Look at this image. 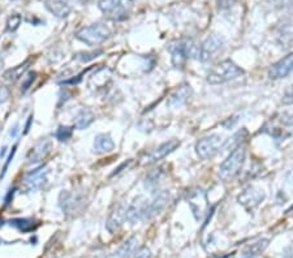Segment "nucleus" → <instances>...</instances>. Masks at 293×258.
Segmentation results:
<instances>
[{"label":"nucleus","mask_w":293,"mask_h":258,"mask_svg":"<svg viewBox=\"0 0 293 258\" xmlns=\"http://www.w3.org/2000/svg\"><path fill=\"white\" fill-rule=\"evenodd\" d=\"M224 144L226 141L221 136H219V134H210V136H206L197 141L195 151H197V155L202 160H209L215 157L216 154L224 148Z\"/></svg>","instance_id":"obj_6"},{"label":"nucleus","mask_w":293,"mask_h":258,"mask_svg":"<svg viewBox=\"0 0 293 258\" xmlns=\"http://www.w3.org/2000/svg\"><path fill=\"white\" fill-rule=\"evenodd\" d=\"M16 149H17V145H15V146H13V148H12V151H11V153H9L8 158H7V162H6V165H4L3 170H2V174H0V179H3V177L6 176L7 171H8V167H9V165H11V162H12V160H13V157H15V154H16Z\"/></svg>","instance_id":"obj_31"},{"label":"nucleus","mask_w":293,"mask_h":258,"mask_svg":"<svg viewBox=\"0 0 293 258\" xmlns=\"http://www.w3.org/2000/svg\"><path fill=\"white\" fill-rule=\"evenodd\" d=\"M129 163H132V160H128V162H125V163H123V165L120 166V167H119V169H116L115 170V172H114L112 175H111V176H115V175H118V174H120L121 171H123L124 169H127L128 167V165H129Z\"/></svg>","instance_id":"obj_35"},{"label":"nucleus","mask_w":293,"mask_h":258,"mask_svg":"<svg viewBox=\"0 0 293 258\" xmlns=\"http://www.w3.org/2000/svg\"><path fill=\"white\" fill-rule=\"evenodd\" d=\"M102 50H95V51H92V53H78L76 55V59L81 63H87V61L94 60L95 58H98L99 55H102Z\"/></svg>","instance_id":"obj_27"},{"label":"nucleus","mask_w":293,"mask_h":258,"mask_svg":"<svg viewBox=\"0 0 293 258\" xmlns=\"http://www.w3.org/2000/svg\"><path fill=\"white\" fill-rule=\"evenodd\" d=\"M115 149V143H114L112 137L107 133L97 134L93 144V151L95 154H107Z\"/></svg>","instance_id":"obj_17"},{"label":"nucleus","mask_w":293,"mask_h":258,"mask_svg":"<svg viewBox=\"0 0 293 258\" xmlns=\"http://www.w3.org/2000/svg\"><path fill=\"white\" fill-rule=\"evenodd\" d=\"M192 87L190 85L188 84H183L177 87V89L173 91L172 94L170 96L168 101H167V105L170 106V107L176 108V107H181V106H184L189 98L192 97Z\"/></svg>","instance_id":"obj_14"},{"label":"nucleus","mask_w":293,"mask_h":258,"mask_svg":"<svg viewBox=\"0 0 293 258\" xmlns=\"http://www.w3.org/2000/svg\"><path fill=\"white\" fill-rule=\"evenodd\" d=\"M50 169L47 166H39L37 169L29 171L21 180V191L24 193H32L43 188L49 179Z\"/></svg>","instance_id":"obj_7"},{"label":"nucleus","mask_w":293,"mask_h":258,"mask_svg":"<svg viewBox=\"0 0 293 258\" xmlns=\"http://www.w3.org/2000/svg\"><path fill=\"white\" fill-rule=\"evenodd\" d=\"M95 122V115L87 108H81L75 118V127L80 131L89 128Z\"/></svg>","instance_id":"obj_21"},{"label":"nucleus","mask_w":293,"mask_h":258,"mask_svg":"<svg viewBox=\"0 0 293 258\" xmlns=\"http://www.w3.org/2000/svg\"><path fill=\"white\" fill-rule=\"evenodd\" d=\"M282 103L284 106L293 105V84L289 85V86H288L287 89H285L284 93H283Z\"/></svg>","instance_id":"obj_30"},{"label":"nucleus","mask_w":293,"mask_h":258,"mask_svg":"<svg viewBox=\"0 0 293 258\" xmlns=\"http://www.w3.org/2000/svg\"><path fill=\"white\" fill-rule=\"evenodd\" d=\"M9 226L15 227L21 232H32L34 231L37 224L34 223L33 219H28V218H16L9 221Z\"/></svg>","instance_id":"obj_23"},{"label":"nucleus","mask_w":293,"mask_h":258,"mask_svg":"<svg viewBox=\"0 0 293 258\" xmlns=\"http://www.w3.org/2000/svg\"><path fill=\"white\" fill-rule=\"evenodd\" d=\"M32 122H33V115H30L29 119H28V123H26V125H25V132H24V133H28V132H29V128H30V124H32Z\"/></svg>","instance_id":"obj_37"},{"label":"nucleus","mask_w":293,"mask_h":258,"mask_svg":"<svg viewBox=\"0 0 293 258\" xmlns=\"http://www.w3.org/2000/svg\"><path fill=\"white\" fill-rule=\"evenodd\" d=\"M180 145L181 143L178 139H168V141L163 143L162 145H159L151 154H149V162H158V160L163 159L167 155H170L171 153H173Z\"/></svg>","instance_id":"obj_16"},{"label":"nucleus","mask_w":293,"mask_h":258,"mask_svg":"<svg viewBox=\"0 0 293 258\" xmlns=\"http://www.w3.org/2000/svg\"><path fill=\"white\" fill-rule=\"evenodd\" d=\"M171 54V61L176 69H183L189 58L198 59L199 46L193 43L189 39H180L175 41L168 46Z\"/></svg>","instance_id":"obj_3"},{"label":"nucleus","mask_w":293,"mask_h":258,"mask_svg":"<svg viewBox=\"0 0 293 258\" xmlns=\"http://www.w3.org/2000/svg\"><path fill=\"white\" fill-rule=\"evenodd\" d=\"M9 99V89L4 85H0V103H4Z\"/></svg>","instance_id":"obj_34"},{"label":"nucleus","mask_w":293,"mask_h":258,"mask_svg":"<svg viewBox=\"0 0 293 258\" xmlns=\"http://www.w3.org/2000/svg\"><path fill=\"white\" fill-rule=\"evenodd\" d=\"M125 221H127V207L120 205L109 214L108 219H107L106 228L111 233H115V232H118L121 228V226L125 223Z\"/></svg>","instance_id":"obj_15"},{"label":"nucleus","mask_w":293,"mask_h":258,"mask_svg":"<svg viewBox=\"0 0 293 258\" xmlns=\"http://www.w3.org/2000/svg\"><path fill=\"white\" fill-rule=\"evenodd\" d=\"M46 8L51 12L52 15H55L59 18H65L68 17L72 8L65 0H46L44 2Z\"/></svg>","instance_id":"obj_18"},{"label":"nucleus","mask_w":293,"mask_h":258,"mask_svg":"<svg viewBox=\"0 0 293 258\" xmlns=\"http://www.w3.org/2000/svg\"><path fill=\"white\" fill-rule=\"evenodd\" d=\"M99 9L107 18L112 21H124L129 17L134 0H101Z\"/></svg>","instance_id":"obj_5"},{"label":"nucleus","mask_w":293,"mask_h":258,"mask_svg":"<svg viewBox=\"0 0 293 258\" xmlns=\"http://www.w3.org/2000/svg\"><path fill=\"white\" fill-rule=\"evenodd\" d=\"M244 75V69L237 65L235 61H232L231 59H226V60L219 61L218 64H215L209 73H207V82L211 85H220L224 84V82L231 81V80H235L240 76Z\"/></svg>","instance_id":"obj_2"},{"label":"nucleus","mask_w":293,"mask_h":258,"mask_svg":"<svg viewBox=\"0 0 293 258\" xmlns=\"http://www.w3.org/2000/svg\"><path fill=\"white\" fill-rule=\"evenodd\" d=\"M21 21H22V17L17 13L9 16L8 20H7V30L8 32H16L21 25Z\"/></svg>","instance_id":"obj_29"},{"label":"nucleus","mask_w":293,"mask_h":258,"mask_svg":"<svg viewBox=\"0 0 293 258\" xmlns=\"http://www.w3.org/2000/svg\"><path fill=\"white\" fill-rule=\"evenodd\" d=\"M6 153H7V148L2 149V151H0V158H4V155H6Z\"/></svg>","instance_id":"obj_39"},{"label":"nucleus","mask_w":293,"mask_h":258,"mask_svg":"<svg viewBox=\"0 0 293 258\" xmlns=\"http://www.w3.org/2000/svg\"><path fill=\"white\" fill-rule=\"evenodd\" d=\"M29 64L30 60H26L25 63L20 64L17 67H13L11 68V69H8L4 73V80H7V81L9 82H16L18 79L25 76V72L28 71V68H29Z\"/></svg>","instance_id":"obj_22"},{"label":"nucleus","mask_w":293,"mask_h":258,"mask_svg":"<svg viewBox=\"0 0 293 258\" xmlns=\"http://www.w3.org/2000/svg\"><path fill=\"white\" fill-rule=\"evenodd\" d=\"M151 257V250L147 247H141L138 250H136L132 258H150Z\"/></svg>","instance_id":"obj_33"},{"label":"nucleus","mask_w":293,"mask_h":258,"mask_svg":"<svg viewBox=\"0 0 293 258\" xmlns=\"http://www.w3.org/2000/svg\"><path fill=\"white\" fill-rule=\"evenodd\" d=\"M188 203L194 214L195 219H202L206 215L207 209H209V201H207L206 192L202 189H195V191L190 192L189 197H188Z\"/></svg>","instance_id":"obj_10"},{"label":"nucleus","mask_w":293,"mask_h":258,"mask_svg":"<svg viewBox=\"0 0 293 258\" xmlns=\"http://www.w3.org/2000/svg\"><path fill=\"white\" fill-rule=\"evenodd\" d=\"M59 205L64 213L69 214V213L77 212L78 206H80V200H78L77 196H75L71 192L63 191L59 195Z\"/></svg>","instance_id":"obj_19"},{"label":"nucleus","mask_w":293,"mask_h":258,"mask_svg":"<svg viewBox=\"0 0 293 258\" xmlns=\"http://www.w3.org/2000/svg\"><path fill=\"white\" fill-rule=\"evenodd\" d=\"M162 177V172L161 170H154L152 172H150L146 176V180H145V185L149 189H155L159 184V180Z\"/></svg>","instance_id":"obj_26"},{"label":"nucleus","mask_w":293,"mask_h":258,"mask_svg":"<svg viewBox=\"0 0 293 258\" xmlns=\"http://www.w3.org/2000/svg\"><path fill=\"white\" fill-rule=\"evenodd\" d=\"M75 2H77V3H80V4L87 3V0H75Z\"/></svg>","instance_id":"obj_40"},{"label":"nucleus","mask_w":293,"mask_h":258,"mask_svg":"<svg viewBox=\"0 0 293 258\" xmlns=\"http://www.w3.org/2000/svg\"><path fill=\"white\" fill-rule=\"evenodd\" d=\"M270 3L274 8L283 9L289 7L290 4H293V0H270Z\"/></svg>","instance_id":"obj_32"},{"label":"nucleus","mask_w":293,"mask_h":258,"mask_svg":"<svg viewBox=\"0 0 293 258\" xmlns=\"http://www.w3.org/2000/svg\"><path fill=\"white\" fill-rule=\"evenodd\" d=\"M52 150V143L49 138H42L38 143H35L34 146L29 150L26 155V160L29 165H38V163L43 162L50 155Z\"/></svg>","instance_id":"obj_12"},{"label":"nucleus","mask_w":293,"mask_h":258,"mask_svg":"<svg viewBox=\"0 0 293 258\" xmlns=\"http://www.w3.org/2000/svg\"><path fill=\"white\" fill-rule=\"evenodd\" d=\"M151 219L150 214V200L145 197H137L127 207V221L136 224L137 222H145Z\"/></svg>","instance_id":"obj_9"},{"label":"nucleus","mask_w":293,"mask_h":258,"mask_svg":"<svg viewBox=\"0 0 293 258\" xmlns=\"http://www.w3.org/2000/svg\"><path fill=\"white\" fill-rule=\"evenodd\" d=\"M264 200V192L262 189L254 188V186H249L245 189L241 195H239L237 201L240 205H242L247 212H253L257 209Z\"/></svg>","instance_id":"obj_11"},{"label":"nucleus","mask_w":293,"mask_h":258,"mask_svg":"<svg viewBox=\"0 0 293 258\" xmlns=\"http://www.w3.org/2000/svg\"><path fill=\"white\" fill-rule=\"evenodd\" d=\"M3 219H2V218H0V227H3Z\"/></svg>","instance_id":"obj_41"},{"label":"nucleus","mask_w":293,"mask_h":258,"mask_svg":"<svg viewBox=\"0 0 293 258\" xmlns=\"http://www.w3.org/2000/svg\"><path fill=\"white\" fill-rule=\"evenodd\" d=\"M226 42L224 39L218 34H211L205 39L204 43L199 46V54L198 60L202 63H209V61L214 60L219 54L224 51Z\"/></svg>","instance_id":"obj_8"},{"label":"nucleus","mask_w":293,"mask_h":258,"mask_svg":"<svg viewBox=\"0 0 293 258\" xmlns=\"http://www.w3.org/2000/svg\"><path fill=\"white\" fill-rule=\"evenodd\" d=\"M37 79V73L35 72H28L25 76L22 77V84H21V91L22 93H26L28 90L30 89V86L33 85V82Z\"/></svg>","instance_id":"obj_28"},{"label":"nucleus","mask_w":293,"mask_h":258,"mask_svg":"<svg viewBox=\"0 0 293 258\" xmlns=\"http://www.w3.org/2000/svg\"><path fill=\"white\" fill-rule=\"evenodd\" d=\"M136 248H137V239L133 236V238L128 239V240L119 248L118 252H116V255H118L119 258H128L132 254H134Z\"/></svg>","instance_id":"obj_24"},{"label":"nucleus","mask_w":293,"mask_h":258,"mask_svg":"<svg viewBox=\"0 0 293 258\" xmlns=\"http://www.w3.org/2000/svg\"><path fill=\"white\" fill-rule=\"evenodd\" d=\"M245 160H246V148L244 145H240L230 153L221 165L219 166V177L223 181H232L236 177L241 174L244 169Z\"/></svg>","instance_id":"obj_1"},{"label":"nucleus","mask_w":293,"mask_h":258,"mask_svg":"<svg viewBox=\"0 0 293 258\" xmlns=\"http://www.w3.org/2000/svg\"><path fill=\"white\" fill-rule=\"evenodd\" d=\"M270 240L268 239H259L258 241L253 243L252 245L246 247L242 252V258H256L258 255H261L264 250L267 249Z\"/></svg>","instance_id":"obj_20"},{"label":"nucleus","mask_w":293,"mask_h":258,"mask_svg":"<svg viewBox=\"0 0 293 258\" xmlns=\"http://www.w3.org/2000/svg\"><path fill=\"white\" fill-rule=\"evenodd\" d=\"M2 64H3V59H2V56H0V67H2Z\"/></svg>","instance_id":"obj_42"},{"label":"nucleus","mask_w":293,"mask_h":258,"mask_svg":"<svg viewBox=\"0 0 293 258\" xmlns=\"http://www.w3.org/2000/svg\"><path fill=\"white\" fill-rule=\"evenodd\" d=\"M111 37V29L103 22H97L89 27L81 28L76 33V38L82 43L90 47H95L106 42Z\"/></svg>","instance_id":"obj_4"},{"label":"nucleus","mask_w":293,"mask_h":258,"mask_svg":"<svg viewBox=\"0 0 293 258\" xmlns=\"http://www.w3.org/2000/svg\"><path fill=\"white\" fill-rule=\"evenodd\" d=\"M17 132H18V125L16 124L15 127H13V129H11V136L15 137L16 134H17Z\"/></svg>","instance_id":"obj_38"},{"label":"nucleus","mask_w":293,"mask_h":258,"mask_svg":"<svg viewBox=\"0 0 293 258\" xmlns=\"http://www.w3.org/2000/svg\"><path fill=\"white\" fill-rule=\"evenodd\" d=\"M290 73H293V53L288 54L284 58L273 64L268 69V77L273 80H280L285 79Z\"/></svg>","instance_id":"obj_13"},{"label":"nucleus","mask_w":293,"mask_h":258,"mask_svg":"<svg viewBox=\"0 0 293 258\" xmlns=\"http://www.w3.org/2000/svg\"><path fill=\"white\" fill-rule=\"evenodd\" d=\"M13 198V191H9L8 195L6 196V200H4V205H9L11 203V200Z\"/></svg>","instance_id":"obj_36"},{"label":"nucleus","mask_w":293,"mask_h":258,"mask_svg":"<svg viewBox=\"0 0 293 258\" xmlns=\"http://www.w3.org/2000/svg\"><path fill=\"white\" fill-rule=\"evenodd\" d=\"M73 134V127H66V125H61L58 128V131L55 132V137L60 143H65L68 141Z\"/></svg>","instance_id":"obj_25"}]
</instances>
